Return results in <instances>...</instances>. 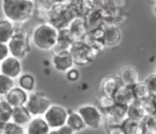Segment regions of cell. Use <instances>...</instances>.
Wrapping results in <instances>:
<instances>
[{
	"label": "cell",
	"mask_w": 156,
	"mask_h": 134,
	"mask_svg": "<svg viewBox=\"0 0 156 134\" xmlns=\"http://www.w3.org/2000/svg\"><path fill=\"white\" fill-rule=\"evenodd\" d=\"M144 134H156V114L148 115L142 122Z\"/></svg>",
	"instance_id": "35"
},
{
	"label": "cell",
	"mask_w": 156,
	"mask_h": 134,
	"mask_svg": "<svg viewBox=\"0 0 156 134\" xmlns=\"http://www.w3.org/2000/svg\"><path fill=\"white\" fill-rule=\"evenodd\" d=\"M32 1H33V0H32Z\"/></svg>",
	"instance_id": "48"
},
{
	"label": "cell",
	"mask_w": 156,
	"mask_h": 134,
	"mask_svg": "<svg viewBox=\"0 0 156 134\" xmlns=\"http://www.w3.org/2000/svg\"><path fill=\"white\" fill-rule=\"evenodd\" d=\"M103 31V41H104L105 47L113 48L119 45L122 38L121 31L118 25H102Z\"/></svg>",
	"instance_id": "12"
},
{
	"label": "cell",
	"mask_w": 156,
	"mask_h": 134,
	"mask_svg": "<svg viewBox=\"0 0 156 134\" xmlns=\"http://www.w3.org/2000/svg\"><path fill=\"white\" fill-rule=\"evenodd\" d=\"M28 95H29V93L23 91V90L20 89L19 87H14L5 96H4V99H5L13 108L21 107V106H25L26 102H27Z\"/></svg>",
	"instance_id": "17"
},
{
	"label": "cell",
	"mask_w": 156,
	"mask_h": 134,
	"mask_svg": "<svg viewBox=\"0 0 156 134\" xmlns=\"http://www.w3.org/2000/svg\"><path fill=\"white\" fill-rule=\"evenodd\" d=\"M151 1H154V2H156V0H151Z\"/></svg>",
	"instance_id": "46"
},
{
	"label": "cell",
	"mask_w": 156,
	"mask_h": 134,
	"mask_svg": "<svg viewBox=\"0 0 156 134\" xmlns=\"http://www.w3.org/2000/svg\"><path fill=\"white\" fill-rule=\"evenodd\" d=\"M121 128L123 129L125 134H144V125L140 122L125 118L121 124Z\"/></svg>",
	"instance_id": "28"
},
{
	"label": "cell",
	"mask_w": 156,
	"mask_h": 134,
	"mask_svg": "<svg viewBox=\"0 0 156 134\" xmlns=\"http://www.w3.org/2000/svg\"><path fill=\"white\" fill-rule=\"evenodd\" d=\"M1 8L4 17L14 25H23L34 16L32 0H2Z\"/></svg>",
	"instance_id": "1"
},
{
	"label": "cell",
	"mask_w": 156,
	"mask_h": 134,
	"mask_svg": "<svg viewBox=\"0 0 156 134\" xmlns=\"http://www.w3.org/2000/svg\"><path fill=\"white\" fill-rule=\"evenodd\" d=\"M34 4V15L45 22L49 11L53 6L52 0H33Z\"/></svg>",
	"instance_id": "24"
},
{
	"label": "cell",
	"mask_w": 156,
	"mask_h": 134,
	"mask_svg": "<svg viewBox=\"0 0 156 134\" xmlns=\"http://www.w3.org/2000/svg\"><path fill=\"white\" fill-rule=\"evenodd\" d=\"M32 119L31 114L27 110L26 106L13 108L12 116H11V122L19 125L21 127H26Z\"/></svg>",
	"instance_id": "23"
},
{
	"label": "cell",
	"mask_w": 156,
	"mask_h": 134,
	"mask_svg": "<svg viewBox=\"0 0 156 134\" xmlns=\"http://www.w3.org/2000/svg\"><path fill=\"white\" fill-rule=\"evenodd\" d=\"M26 134H49L51 129L41 117H32L30 122L25 127Z\"/></svg>",
	"instance_id": "21"
},
{
	"label": "cell",
	"mask_w": 156,
	"mask_h": 134,
	"mask_svg": "<svg viewBox=\"0 0 156 134\" xmlns=\"http://www.w3.org/2000/svg\"><path fill=\"white\" fill-rule=\"evenodd\" d=\"M73 37L71 36L70 32L67 28H61L58 32V38H56V43L54 45L52 52L53 53H60V52H69L71 49L72 45L74 42Z\"/></svg>",
	"instance_id": "13"
},
{
	"label": "cell",
	"mask_w": 156,
	"mask_h": 134,
	"mask_svg": "<svg viewBox=\"0 0 156 134\" xmlns=\"http://www.w3.org/2000/svg\"><path fill=\"white\" fill-rule=\"evenodd\" d=\"M74 65L84 67L91 63L96 59V54L83 40H76L73 42L69 51Z\"/></svg>",
	"instance_id": "6"
},
{
	"label": "cell",
	"mask_w": 156,
	"mask_h": 134,
	"mask_svg": "<svg viewBox=\"0 0 156 134\" xmlns=\"http://www.w3.org/2000/svg\"><path fill=\"white\" fill-rule=\"evenodd\" d=\"M66 126H68L74 133L81 132L86 128V125L83 122L82 117L76 111H69L68 110V116L66 120Z\"/></svg>",
	"instance_id": "25"
},
{
	"label": "cell",
	"mask_w": 156,
	"mask_h": 134,
	"mask_svg": "<svg viewBox=\"0 0 156 134\" xmlns=\"http://www.w3.org/2000/svg\"><path fill=\"white\" fill-rule=\"evenodd\" d=\"M89 48L94 51L96 56L103 54L106 49L103 41V31L102 27L98 28H94V30H89L85 37L82 39Z\"/></svg>",
	"instance_id": "10"
},
{
	"label": "cell",
	"mask_w": 156,
	"mask_h": 134,
	"mask_svg": "<svg viewBox=\"0 0 156 134\" xmlns=\"http://www.w3.org/2000/svg\"><path fill=\"white\" fill-rule=\"evenodd\" d=\"M150 95H156V73L150 74L146 79L144 80Z\"/></svg>",
	"instance_id": "37"
},
{
	"label": "cell",
	"mask_w": 156,
	"mask_h": 134,
	"mask_svg": "<svg viewBox=\"0 0 156 134\" xmlns=\"http://www.w3.org/2000/svg\"><path fill=\"white\" fill-rule=\"evenodd\" d=\"M146 117H147L146 112H144V108H142V105L140 102L135 100L133 104H131L129 107H127L126 118L142 122Z\"/></svg>",
	"instance_id": "26"
},
{
	"label": "cell",
	"mask_w": 156,
	"mask_h": 134,
	"mask_svg": "<svg viewBox=\"0 0 156 134\" xmlns=\"http://www.w3.org/2000/svg\"><path fill=\"white\" fill-rule=\"evenodd\" d=\"M51 105V99L46 94L33 91L28 95V100L25 106L32 117H41Z\"/></svg>",
	"instance_id": "5"
},
{
	"label": "cell",
	"mask_w": 156,
	"mask_h": 134,
	"mask_svg": "<svg viewBox=\"0 0 156 134\" xmlns=\"http://www.w3.org/2000/svg\"><path fill=\"white\" fill-rule=\"evenodd\" d=\"M118 77H119L122 85H129V87H132V85H134L135 83H137L138 81H140L139 72L136 70V68L131 67V65L123 68V69L120 71Z\"/></svg>",
	"instance_id": "22"
},
{
	"label": "cell",
	"mask_w": 156,
	"mask_h": 134,
	"mask_svg": "<svg viewBox=\"0 0 156 134\" xmlns=\"http://www.w3.org/2000/svg\"><path fill=\"white\" fill-rule=\"evenodd\" d=\"M14 87V79L0 73V97H4Z\"/></svg>",
	"instance_id": "31"
},
{
	"label": "cell",
	"mask_w": 156,
	"mask_h": 134,
	"mask_svg": "<svg viewBox=\"0 0 156 134\" xmlns=\"http://www.w3.org/2000/svg\"><path fill=\"white\" fill-rule=\"evenodd\" d=\"M114 104H115V102H114L113 98L109 97V96L101 94V95L98 97V99H97L96 106L100 109V111L102 112L103 114H104L105 112H107L112 107H113Z\"/></svg>",
	"instance_id": "34"
},
{
	"label": "cell",
	"mask_w": 156,
	"mask_h": 134,
	"mask_svg": "<svg viewBox=\"0 0 156 134\" xmlns=\"http://www.w3.org/2000/svg\"><path fill=\"white\" fill-rule=\"evenodd\" d=\"M67 28L76 41L82 40L88 32V28H87L85 19L83 17H74Z\"/></svg>",
	"instance_id": "15"
},
{
	"label": "cell",
	"mask_w": 156,
	"mask_h": 134,
	"mask_svg": "<svg viewBox=\"0 0 156 134\" xmlns=\"http://www.w3.org/2000/svg\"><path fill=\"white\" fill-rule=\"evenodd\" d=\"M9 56H10V51H9L8 43L0 42V61L4 60Z\"/></svg>",
	"instance_id": "39"
},
{
	"label": "cell",
	"mask_w": 156,
	"mask_h": 134,
	"mask_svg": "<svg viewBox=\"0 0 156 134\" xmlns=\"http://www.w3.org/2000/svg\"><path fill=\"white\" fill-rule=\"evenodd\" d=\"M106 134H125V132L121 128V126H117L106 130Z\"/></svg>",
	"instance_id": "41"
},
{
	"label": "cell",
	"mask_w": 156,
	"mask_h": 134,
	"mask_svg": "<svg viewBox=\"0 0 156 134\" xmlns=\"http://www.w3.org/2000/svg\"><path fill=\"white\" fill-rule=\"evenodd\" d=\"M72 12L76 17H83L84 18L91 10L97 8L96 0H72L70 4Z\"/></svg>",
	"instance_id": "18"
},
{
	"label": "cell",
	"mask_w": 156,
	"mask_h": 134,
	"mask_svg": "<svg viewBox=\"0 0 156 134\" xmlns=\"http://www.w3.org/2000/svg\"><path fill=\"white\" fill-rule=\"evenodd\" d=\"M49 134H74L73 131L69 128L68 126H63L58 129H53V130H50Z\"/></svg>",
	"instance_id": "38"
},
{
	"label": "cell",
	"mask_w": 156,
	"mask_h": 134,
	"mask_svg": "<svg viewBox=\"0 0 156 134\" xmlns=\"http://www.w3.org/2000/svg\"><path fill=\"white\" fill-rule=\"evenodd\" d=\"M121 85L122 83L118 76H114V75L106 76L105 78H103L100 83L101 94L113 98V95L115 94V92L117 91L118 88Z\"/></svg>",
	"instance_id": "19"
},
{
	"label": "cell",
	"mask_w": 156,
	"mask_h": 134,
	"mask_svg": "<svg viewBox=\"0 0 156 134\" xmlns=\"http://www.w3.org/2000/svg\"><path fill=\"white\" fill-rule=\"evenodd\" d=\"M3 128H4V122H2L0 120V134H2V132H3Z\"/></svg>",
	"instance_id": "43"
},
{
	"label": "cell",
	"mask_w": 156,
	"mask_h": 134,
	"mask_svg": "<svg viewBox=\"0 0 156 134\" xmlns=\"http://www.w3.org/2000/svg\"><path fill=\"white\" fill-rule=\"evenodd\" d=\"M86 25L89 30H94V28H101L104 25V14H103V10L101 8H94L91 10L86 16L84 17Z\"/></svg>",
	"instance_id": "20"
},
{
	"label": "cell",
	"mask_w": 156,
	"mask_h": 134,
	"mask_svg": "<svg viewBox=\"0 0 156 134\" xmlns=\"http://www.w3.org/2000/svg\"><path fill=\"white\" fill-rule=\"evenodd\" d=\"M0 70H1V61H0Z\"/></svg>",
	"instance_id": "45"
},
{
	"label": "cell",
	"mask_w": 156,
	"mask_h": 134,
	"mask_svg": "<svg viewBox=\"0 0 156 134\" xmlns=\"http://www.w3.org/2000/svg\"><path fill=\"white\" fill-rule=\"evenodd\" d=\"M74 17L76 15L72 12L70 5H53L48 13L45 22L61 30L67 28Z\"/></svg>",
	"instance_id": "4"
},
{
	"label": "cell",
	"mask_w": 156,
	"mask_h": 134,
	"mask_svg": "<svg viewBox=\"0 0 156 134\" xmlns=\"http://www.w3.org/2000/svg\"><path fill=\"white\" fill-rule=\"evenodd\" d=\"M13 107L6 102L5 99H0V120L2 122H11V116H12Z\"/></svg>",
	"instance_id": "32"
},
{
	"label": "cell",
	"mask_w": 156,
	"mask_h": 134,
	"mask_svg": "<svg viewBox=\"0 0 156 134\" xmlns=\"http://www.w3.org/2000/svg\"><path fill=\"white\" fill-rule=\"evenodd\" d=\"M30 37H31V33L25 23L15 25L14 35L8 42L11 56L18 59L25 58L31 51Z\"/></svg>",
	"instance_id": "2"
},
{
	"label": "cell",
	"mask_w": 156,
	"mask_h": 134,
	"mask_svg": "<svg viewBox=\"0 0 156 134\" xmlns=\"http://www.w3.org/2000/svg\"><path fill=\"white\" fill-rule=\"evenodd\" d=\"M58 30L48 22H43L35 27L31 33L33 45L41 51H52L56 43Z\"/></svg>",
	"instance_id": "3"
},
{
	"label": "cell",
	"mask_w": 156,
	"mask_h": 134,
	"mask_svg": "<svg viewBox=\"0 0 156 134\" xmlns=\"http://www.w3.org/2000/svg\"><path fill=\"white\" fill-rule=\"evenodd\" d=\"M52 65L56 71L61 73H67L73 68L74 63L69 52H60V53H53Z\"/></svg>",
	"instance_id": "14"
},
{
	"label": "cell",
	"mask_w": 156,
	"mask_h": 134,
	"mask_svg": "<svg viewBox=\"0 0 156 134\" xmlns=\"http://www.w3.org/2000/svg\"><path fill=\"white\" fill-rule=\"evenodd\" d=\"M153 12H154V14H155V16H156V2H155V4H154V8H153Z\"/></svg>",
	"instance_id": "44"
},
{
	"label": "cell",
	"mask_w": 156,
	"mask_h": 134,
	"mask_svg": "<svg viewBox=\"0 0 156 134\" xmlns=\"http://www.w3.org/2000/svg\"><path fill=\"white\" fill-rule=\"evenodd\" d=\"M126 110L127 107L119 104H114L108 111L103 114L104 115L103 125L105 127V130H108V129L117 126H121L122 122L126 118Z\"/></svg>",
	"instance_id": "9"
},
{
	"label": "cell",
	"mask_w": 156,
	"mask_h": 134,
	"mask_svg": "<svg viewBox=\"0 0 156 134\" xmlns=\"http://www.w3.org/2000/svg\"><path fill=\"white\" fill-rule=\"evenodd\" d=\"M132 91H133L135 100H138V102H141V100L146 99L150 95L144 81H138L137 83L132 85Z\"/></svg>",
	"instance_id": "30"
},
{
	"label": "cell",
	"mask_w": 156,
	"mask_h": 134,
	"mask_svg": "<svg viewBox=\"0 0 156 134\" xmlns=\"http://www.w3.org/2000/svg\"><path fill=\"white\" fill-rule=\"evenodd\" d=\"M23 72V65H21L20 59L15 58L13 56H9L4 60L1 61V70L0 73L12 79H16L21 75Z\"/></svg>",
	"instance_id": "11"
},
{
	"label": "cell",
	"mask_w": 156,
	"mask_h": 134,
	"mask_svg": "<svg viewBox=\"0 0 156 134\" xmlns=\"http://www.w3.org/2000/svg\"><path fill=\"white\" fill-rule=\"evenodd\" d=\"M155 73H156V72H155Z\"/></svg>",
	"instance_id": "47"
},
{
	"label": "cell",
	"mask_w": 156,
	"mask_h": 134,
	"mask_svg": "<svg viewBox=\"0 0 156 134\" xmlns=\"http://www.w3.org/2000/svg\"><path fill=\"white\" fill-rule=\"evenodd\" d=\"M140 102L147 116L156 114V95H149L146 99L141 100Z\"/></svg>",
	"instance_id": "33"
},
{
	"label": "cell",
	"mask_w": 156,
	"mask_h": 134,
	"mask_svg": "<svg viewBox=\"0 0 156 134\" xmlns=\"http://www.w3.org/2000/svg\"><path fill=\"white\" fill-rule=\"evenodd\" d=\"M68 116V110L60 105H51L43 115V118L51 130L65 126Z\"/></svg>",
	"instance_id": "8"
},
{
	"label": "cell",
	"mask_w": 156,
	"mask_h": 134,
	"mask_svg": "<svg viewBox=\"0 0 156 134\" xmlns=\"http://www.w3.org/2000/svg\"><path fill=\"white\" fill-rule=\"evenodd\" d=\"M2 134H26V129L13 122H8L4 124Z\"/></svg>",
	"instance_id": "36"
},
{
	"label": "cell",
	"mask_w": 156,
	"mask_h": 134,
	"mask_svg": "<svg viewBox=\"0 0 156 134\" xmlns=\"http://www.w3.org/2000/svg\"><path fill=\"white\" fill-rule=\"evenodd\" d=\"M15 32V25L6 18L0 19V42L8 43Z\"/></svg>",
	"instance_id": "27"
},
{
	"label": "cell",
	"mask_w": 156,
	"mask_h": 134,
	"mask_svg": "<svg viewBox=\"0 0 156 134\" xmlns=\"http://www.w3.org/2000/svg\"><path fill=\"white\" fill-rule=\"evenodd\" d=\"M18 87L26 91L27 93H31L35 88V78L31 74H21L18 77Z\"/></svg>",
	"instance_id": "29"
},
{
	"label": "cell",
	"mask_w": 156,
	"mask_h": 134,
	"mask_svg": "<svg viewBox=\"0 0 156 134\" xmlns=\"http://www.w3.org/2000/svg\"><path fill=\"white\" fill-rule=\"evenodd\" d=\"M66 75H67V79L69 81H76L80 78V73H79V71L76 69H73V68H72L71 70H69V71L66 73Z\"/></svg>",
	"instance_id": "40"
},
{
	"label": "cell",
	"mask_w": 156,
	"mask_h": 134,
	"mask_svg": "<svg viewBox=\"0 0 156 134\" xmlns=\"http://www.w3.org/2000/svg\"><path fill=\"white\" fill-rule=\"evenodd\" d=\"M76 112L82 117L83 122L86 125V128L88 127L91 129H98L103 124L104 115L96 105H82L81 107H79Z\"/></svg>",
	"instance_id": "7"
},
{
	"label": "cell",
	"mask_w": 156,
	"mask_h": 134,
	"mask_svg": "<svg viewBox=\"0 0 156 134\" xmlns=\"http://www.w3.org/2000/svg\"><path fill=\"white\" fill-rule=\"evenodd\" d=\"M53 5H70L72 0H52Z\"/></svg>",
	"instance_id": "42"
},
{
	"label": "cell",
	"mask_w": 156,
	"mask_h": 134,
	"mask_svg": "<svg viewBox=\"0 0 156 134\" xmlns=\"http://www.w3.org/2000/svg\"><path fill=\"white\" fill-rule=\"evenodd\" d=\"M113 99L115 102V104H119L122 105V106L129 107V105L135 102V97H134L133 91H132V87L121 85L113 95Z\"/></svg>",
	"instance_id": "16"
}]
</instances>
